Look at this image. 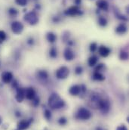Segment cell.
<instances>
[{"instance_id":"obj_21","label":"cell","mask_w":129,"mask_h":130,"mask_svg":"<svg viewBox=\"0 0 129 130\" xmlns=\"http://www.w3.org/2000/svg\"><path fill=\"white\" fill-rule=\"evenodd\" d=\"M38 76H39V78L42 79H45L48 78V73H47V72L45 71V70L39 71V73H38Z\"/></svg>"},{"instance_id":"obj_3","label":"cell","mask_w":129,"mask_h":130,"mask_svg":"<svg viewBox=\"0 0 129 130\" xmlns=\"http://www.w3.org/2000/svg\"><path fill=\"white\" fill-rule=\"evenodd\" d=\"M69 74V70L68 69V67L65 66L61 67L56 71V76L59 79H64L66 78H67Z\"/></svg>"},{"instance_id":"obj_31","label":"cell","mask_w":129,"mask_h":130,"mask_svg":"<svg viewBox=\"0 0 129 130\" xmlns=\"http://www.w3.org/2000/svg\"><path fill=\"white\" fill-rule=\"evenodd\" d=\"M32 100H33V101H32L33 105H34L35 107H36V106L39 104V98L35 97Z\"/></svg>"},{"instance_id":"obj_6","label":"cell","mask_w":129,"mask_h":130,"mask_svg":"<svg viewBox=\"0 0 129 130\" xmlns=\"http://www.w3.org/2000/svg\"><path fill=\"white\" fill-rule=\"evenodd\" d=\"M11 30L15 34H20L24 30V25L19 21H14L11 24Z\"/></svg>"},{"instance_id":"obj_8","label":"cell","mask_w":129,"mask_h":130,"mask_svg":"<svg viewBox=\"0 0 129 130\" xmlns=\"http://www.w3.org/2000/svg\"><path fill=\"white\" fill-rule=\"evenodd\" d=\"M31 121H32V119H30V121L27 120H21L17 123V129L18 130H25L27 129L31 123Z\"/></svg>"},{"instance_id":"obj_23","label":"cell","mask_w":129,"mask_h":130,"mask_svg":"<svg viewBox=\"0 0 129 130\" xmlns=\"http://www.w3.org/2000/svg\"><path fill=\"white\" fill-rule=\"evenodd\" d=\"M5 39H6V33L2 30H0V44L2 43Z\"/></svg>"},{"instance_id":"obj_34","label":"cell","mask_w":129,"mask_h":130,"mask_svg":"<svg viewBox=\"0 0 129 130\" xmlns=\"http://www.w3.org/2000/svg\"><path fill=\"white\" fill-rule=\"evenodd\" d=\"M2 117H0V125L2 124Z\"/></svg>"},{"instance_id":"obj_33","label":"cell","mask_w":129,"mask_h":130,"mask_svg":"<svg viewBox=\"0 0 129 130\" xmlns=\"http://www.w3.org/2000/svg\"><path fill=\"white\" fill-rule=\"evenodd\" d=\"M75 3L76 5H79L81 3V0H75Z\"/></svg>"},{"instance_id":"obj_4","label":"cell","mask_w":129,"mask_h":130,"mask_svg":"<svg viewBox=\"0 0 129 130\" xmlns=\"http://www.w3.org/2000/svg\"><path fill=\"white\" fill-rule=\"evenodd\" d=\"M91 112L88 109H86V108H80L78 110L77 116H76L77 118L83 120H88V119L91 118Z\"/></svg>"},{"instance_id":"obj_5","label":"cell","mask_w":129,"mask_h":130,"mask_svg":"<svg viewBox=\"0 0 129 130\" xmlns=\"http://www.w3.org/2000/svg\"><path fill=\"white\" fill-rule=\"evenodd\" d=\"M24 20L27 22H29V24L30 25H35L38 23V17L37 14H35V12L34 11H30L29 13H27L25 16H24Z\"/></svg>"},{"instance_id":"obj_7","label":"cell","mask_w":129,"mask_h":130,"mask_svg":"<svg viewBox=\"0 0 129 130\" xmlns=\"http://www.w3.org/2000/svg\"><path fill=\"white\" fill-rule=\"evenodd\" d=\"M81 12L78 8V6H71L68 9L65 11V14L66 15H69V16H75L77 14H80Z\"/></svg>"},{"instance_id":"obj_20","label":"cell","mask_w":129,"mask_h":130,"mask_svg":"<svg viewBox=\"0 0 129 130\" xmlns=\"http://www.w3.org/2000/svg\"><path fill=\"white\" fill-rule=\"evenodd\" d=\"M98 23L101 27H105L107 24V21L105 18L103 17H100L98 19Z\"/></svg>"},{"instance_id":"obj_28","label":"cell","mask_w":129,"mask_h":130,"mask_svg":"<svg viewBox=\"0 0 129 130\" xmlns=\"http://www.w3.org/2000/svg\"><path fill=\"white\" fill-rule=\"evenodd\" d=\"M66 122H67V120H66V119L65 117H61L59 119V120H58V123L60 125H61V126H64L65 124L66 123Z\"/></svg>"},{"instance_id":"obj_12","label":"cell","mask_w":129,"mask_h":130,"mask_svg":"<svg viewBox=\"0 0 129 130\" xmlns=\"http://www.w3.org/2000/svg\"><path fill=\"white\" fill-rule=\"evenodd\" d=\"M97 6L103 11H107L109 8L108 2L106 0H97Z\"/></svg>"},{"instance_id":"obj_19","label":"cell","mask_w":129,"mask_h":130,"mask_svg":"<svg viewBox=\"0 0 129 130\" xmlns=\"http://www.w3.org/2000/svg\"><path fill=\"white\" fill-rule=\"evenodd\" d=\"M97 61H98V59H97V56L93 55V56H91L88 59V64H89V66H91V67H94L95 65L97 64Z\"/></svg>"},{"instance_id":"obj_29","label":"cell","mask_w":129,"mask_h":130,"mask_svg":"<svg viewBox=\"0 0 129 130\" xmlns=\"http://www.w3.org/2000/svg\"><path fill=\"white\" fill-rule=\"evenodd\" d=\"M97 43H95V42L91 43V45H90V50H91V52H95V51L97 49Z\"/></svg>"},{"instance_id":"obj_2","label":"cell","mask_w":129,"mask_h":130,"mask_svg":"<svg viewBox=\"0 0 129 130\" xmlns=\"http://www.w3.org/2000/svg\"><path fill=\"white\" fill-rule=\"evenodd\" d=\"M97 106L99 108L102 110L103 113H108L109 109H110V104L109 101L105 100V99H101L99 98L97 102Z\"/></svg>"},{"instance_id":"obj_27","label":"cell","mask_w":129,"mask_h":130,"mask_svg":"<svg viewBox=\"0 0 129 130\" xmlns=\"http://www.w3.org/2000/svg\"><path fill=\"white\" fill-rule=\"evenodd\" d=\"M44 115H45V117L48 120H50L51 117V111H50L49 110H45V113H44Z\"/></svg>"},{"instance_id":"obj_35","label":"cell","mask_w":129,"mask_h":130,"mask_svg":"<svg viewBox=\"0 0 129 130\" xmlns=\"http://www.w3.org/2000/svg\"><path fill=\"white\" fill-rule=\"evenodd\" d=\"M96 130H103V129H102L100 127H98V128H97V129H96Z\"/></svg>"},{"instance_id":"obj_9","label":"cell","mask_w":129,"mask_h":130,"mask_svg":"<svg viewBox=\"0 0 129 130\" xmlns=\"http://www.w3.org/2000/svg\"><path fill=\"white\" fill-rule=\"evenodd\" d=\"M25 98V90L22 88L17 89V94H16V100L17 102H22Z\"/></svg>"},{"instance_id":"obj_14","label":"cell","mask_w":129,"mask_h":130,"mask_svg":"<svg viewBox=\"0 0 129 130\" xmlns=\"http://www.w3.org/2000/svg\"><path fill=\"white\" fill-rule=\"evenodd\" d=\"M25 97L29 100H32L35 97V92L32 88H29L25 90Z\"/></svg>"},{"instance_id":"obj_15","label":"cell","mask_w":129,"mask_h":130,"mask_svg":"<svg viewBox=\"0 0 129 130\" xmlns=\"http://www.w3.org/2000/svg\"><path fill=\"white\" fill-rule=\"evenodd\" d=\"M75 55H74V53L73 52L69 49V48H66L64 51V58L66 61H72L73 58H74Z\"/></svg>"},{"instance_id":"obj_10","label":"cell","mask_w":129,"mask_h":130,"mask_svg":"<svg viewBox=\"0 0 129 130\" xmlns=\"http://www.w3.org/2000/svg\"><path fill=\"white\" fill-rule=\"evenodd\" d=\"M13 79V74L11 72H5L2 75V79L5 83H9Z\"/></svg>"},{"instance_id":"obj_24","label":"cell","mask_w":129,"mask_h":130,"mask_svg":"<svg viewBox=\"0 0 129 130\" xmlns=\"http://www.w3.org/2000/svg\"><path fill=\"white\" fill-rule=\"evenodd\" d=\"M120 58L122 60H127L128 58V54L125 52H122L120 53Z\"/></svg>"},{"instance_id":"obj_16","label":"cell","mask_w":129,"mask_h":130,"mask_svg":"<svg viewBox=\"0 0 129 130\" xmlns=\"http://www.w3.org/2000/svg\"><path fill=\"white\" fill-rule=\"evenodd\" d=\"M126 31H127V27L123 24H119L116 27V32H117V33H119V34H123V33H125Z\"/></svg>"},{"instance_id":"obj_25","label":"cell","mask_w":129,"mask_h":130,"mask_svg":"<svg viewBox=\"0 0 129 130\" xmlns=\"http://www.w3.org/2000/svg\"><path fill=\"white\" fill-rule=\"evenodd\" d=\"M49 54H50V56H51V58H56V56H57V51H56V49H55L54 48H52L50 50Z\"/></svg>"},{"instance_id":"obj_32","label":"cell","mask_w":129,"mask_h":130,"mask_svg":"<svg viewBox=\"0 0 129 130\" xmlns=\"http://www.w3.org/2000/svg\"><path fill=\"white\" fill-rule=\"evenodd\" d=\"M116 130H128V129L126 128V126L125 125H122V126L117 127Z\"/></svg>"},{"instance_id":"obj_22","label":"cell","mask_w":129,"mask_h":130,"mask_svg":"<svg viewBox=\"0 0 129 130\" xmlns=\"http://www.w3.org/2000/svg\"><path fill=\"white\" fill-rule=\"evenodd\" d=\"M8 14H9L11 16L14 17V16H16V15L18 14V11H17V9H15V8H9V10H8Z\"/></svg>"},{"instance_id":"obj_11","label":"cell","mask_w":129,"mask_h":130,"mask_svg":"<svg viewBox=\"0 0 129 130\" xmlns=\"http://www.w3.org/2000/svg\"><path fill=\"white\" fill-rule=\"evenodd\" d=\"M80 92H81V87L78 85H74L69 89V93L73 96L79 95Z\"/></svg>"},{"instance_id":"obj_1","label":"cell","mask_w":129,"mask_h":130,"mask_svg":"<svg viewBox=\"0 0 129 130\" xmlns=\"http://www.w3.org/2000/svg\"><path fill=\"white\" fill-rule=\"evenodd\" d=\"M48 105L52 109H60L65 106L64 100L57 94H52L48 98Z\"/></svg>"},{"instance_id":"obj_30","label":"cell","mask_w":129,"mask_h":130,"mask_svg":"<svg viewBox=\"0 0 129 130\" xmlns=\"http://www.w3.org/2000/svg\"><path fill=\"white\" fill-rule=\"evenodd\" d=\"M75 71H76V74H81L82 72V68L80 66H78V67H76Z\"/></svg>"},{"instance_id":"obj_13","label":"cell","mask_w":129,"mask_h":130,"mask_svg":"<svg viewBox=\"0 0 129 130\" xmlns=\"http://www.w3.org/2000/svg\"><path fill=\"white\" fill-rule=\"evenodd\" d=\"M99 51V53L100 55L102 56V57H107L109 54H110V49L108 48L106 46H100L98 49Z\"/></svg>"},{"instance_id":"obj_26","label":"cell","mask_w":129,"mask_h":130,"mask_svg":"<svg viewBox=\"0 0 129 130\" xmlns=\"http://www.w3.org/2000/svg\"><path fill=\"white\" fill-rule=\"evenodd\" d=\"M15 2L20 6H25L27 3V0H15Z\"/></svg>"},{"instance_id":"obj_18","label":"cell","mask_w":129,"mask_h":130,"mask_svg":"<svg viewBox=\"0 0 129 130\" xmlns=\"http://www.w3.org/2000/svg\"><path fill=\"white\" fill-rule=\"evenodd\" d=\"M47 39H48V41L49 42H51V43H53V42H55V40H56V35L54 34V33H53V32H48L47 33Z\"/></svg>"},{"instance_id":"obj_17","label":"cell","mask_w":129,"mask_h":130,"mask_svg":"<svg viewBox=\"0 0 129 130\" xmlns=\"http://www.w3.org/2000/svg\"><path fill=\"white\" fill-rule=\"evenodd\" d=\"M93 79L97 81H103L105 79V77L103 74H101L99 72H95L93 75Z\"/></svg>"}]
</instances>
